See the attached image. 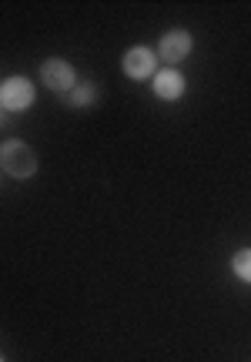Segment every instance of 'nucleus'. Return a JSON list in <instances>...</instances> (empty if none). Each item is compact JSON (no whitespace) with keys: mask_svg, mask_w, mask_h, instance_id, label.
Here are the masks:
<instances>
[{"mask_svg":"<svg viewBox=\"0 0 251 362\" xmlns=\"http://www.w3.org/2000/svg\"><path fill=\"white\" fill-rule=\"evenodd\" d=\"M191 47H195V37L188 34L185 27H174V30H164L158 40V61H164V64H181L188 54H191Z\"/></svg>","mask_w":251,"mask_h":362,"instance_id":"obj_5","label":"nucleus"},{"mask_svg":"<svg viewBox=\"0 0 251 362\" xmlns=\"http://www.w3.org/2000/svg\"><path fill=\"white\" fill-rule=\"evenodd\" d=\"M0 362H4V359H0Z\"/></svg>","mask_w":251,"mask_h":362,"instance_id":"obj_10","label":"nucleus"},{"mask_svg":"<svg viewBox=\"0 0 251 362\" xmlns=\"http://www.w3.org/2000/svg\"><path fill=\"white\" fill-rule=\"evenodd\" d=\"M37 168H40V158L27 141L11 138V141L0 144V171H4V175H11V178H17V181H27L37 175Z\"/></svg>","mask_w":251,"mask_h":362,"instance_id":"obj_1","label":"nucleus"},{"mask_svg":"<svg viewBox=\"0 0 251 362\" xmlns=\"http://www.w3.org/2000/svg\"><path fill=\"white\" fill-rule=\"evenodd\" d=\"M231 272L238 275L245 285H251V248H238L231 259Z\"/></svg>","mask_w":251,"mask_h":362,"instance_id":"obj_8","label":"nucleus"},{"mask_svg":"<svg viewBox=\"0 0 251 362\" xmlns=\"http://www.w3.org/2000/svg\"><path fill=\"white\" fill-rule=\"evenodd\" d=\"M4 124H7V121H4V107H0V128H4Z\"/></svg>","mask_w":251,"mask_h":362,"instance_id":"obj_9","label":"nucleus"},{"mask_svg":"<svg viewBox=\"0 0 251 362\" xmlns=\"http://www.w3.org/2000/svg\"><path fill=\"white\" fill-rule=\"evenodd\" d=\"M101 101V88L94 81H78V88L67 94V104L71 107H91V104Z\"/></svg>","mask_w":251,"mask_h":362,"instance_id":"obj_7","label":"nucleus"},{"mask_svg":"<svg viewBox=\"0 0 251 362\" xmlns=\"http://www.w3.org/2000/svg\"><path fill=\"white\" fill-rule=\"evenodd\" d=\"M34 98H37V90H34V81L30 78H7L0 81V107L4 111H27L30 104H34Z\"/></svg>","mask_w":251,"mask_h":362,"instance_id":"obj_3","label":"nucleus"},{"mask_svg":"<svg viewBox=\"0 0 251 362\" xmlns=\"http://www.w3.org/2000/svg\"><path fill=\"white\" fill-rule=\"evenodd\" d=\"M40 81L54 94H67V90L78 88V67L71 64V61H64V57H47L40 64Z\"/></svg>","mask_w":251,"mask_h":362,"instance_id":"obj_2","label":"nucleus"},{"mask_svg":"<svg viewBox=\"0 0 251 362\" xmlns=\"http://www.w3.org/2000/svg\"><path fill=\"white\" fill-rule=\"evenodd\" d=\"M121 67H124V74L131 81H154V67H158V51L154 47H145V44H137L131 51H124L121 57Z\"/></svg>","mask_w":251,"mask_h":362,"instance_id":"obj_4","label":"nucleus"},{"mask_svg":"<svg viewBox=\"0 0 251 362\" xmlns=\"http://www.w3.org/2000/svg\"><path fill=\"white\" fill-rule=\"evenodd\" d=\"M185 90H188V81L181 71L161 67L158 74H154V98H161V101H181Z\"/></svg>","mask_w":251,"mask_h":362,"instance_id":"obj_6","label":"nucleus"}]
</instances>
